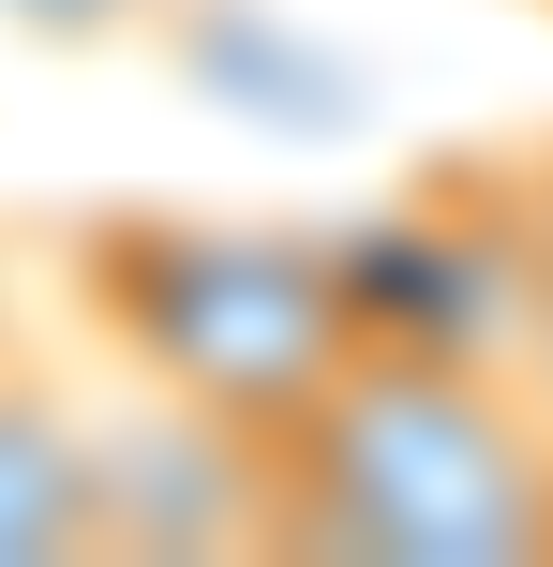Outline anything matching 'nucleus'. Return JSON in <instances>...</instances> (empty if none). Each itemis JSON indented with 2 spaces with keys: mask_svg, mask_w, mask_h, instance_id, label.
<instances>
[{
  "mask_svg": "<svg viewBox=\"0 0 553 567\" xmlns=\"http://www.w3.org/2000/svg\"><path fill=\"white\" fill-rule=\"evenodd\" d=\"M269 553L524 567L553 553V433L494 359L359 329L345 373L269 433Z\"/></svg>",
  "mask_w": 553,
  "mask_h": 567,
  "instance_id": "1",
  "label": "nucleus"
},
{
  "mask_svg": "<svg viewBox=\"0 0 553 567\" xmlns=\"http://www.w3.org/2000/svg\"><path fill=\"white\" fill-rule=\"evenodd\" d=\"M75 284H90V313H105V343L165 403L239 419V433H285L299 403L345 373V343H359L345 239H299V225L105 209V225H75Z\"/></svg>",
  "mask_w": 553,
  "mask_h": 567,
  "instance_id": "2",
  "label": "nucleus"
},
{
  "mask_svg": "<svg viewBox=\"0 0 553 567\" xmlns=\"http://www.w3.org/2000/svg\"><path fill=\"white\" fill-rule=\"evenodd\" d=\"M90 553V419L0 343V567Z\"/></svg>",
  "mask_w": 553,
  "mask_h": 567,
  "instance_id": "3",
  "label": "nucleus"
}]
</instances>
